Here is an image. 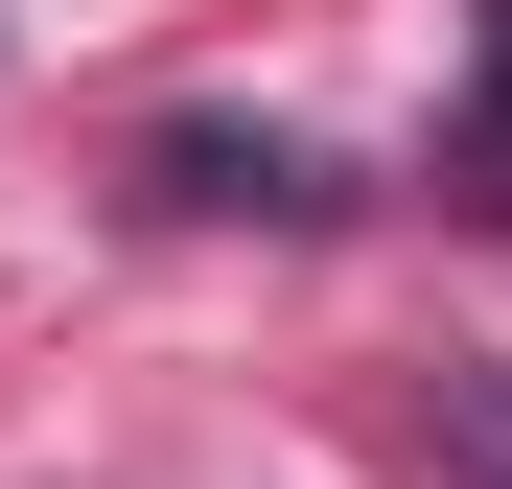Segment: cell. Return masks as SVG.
I'll use <instances>...</instances> for the list:
<instances>
[{"mask_svg":"<svg viewBox=\"0 0 512 489\" xmlns=\"http://www.w3.org/2000/svg\"><path fill=\"white\" fill-rule=\"evenodd\" d=\"M140 187H163V210H326V163H303V140H233V117H163Z\"/></svg>","mask_w":512,"mask_h":489,"instance_id":"obj_1","label":"cell"},{"mask_svg":"<svg viewBox=\"0 0 512 489\" xmlns=\"http://www.w3.org/2000/svg\"><path fill=\"white\" fill-rule=\"evenodd\" d=\"M419 466H466V489H512V396H489V373H443V396H419Z\"/></svg>","mask_w":512,"mask_h":489,"instance_id":"obj_2","label":"cell"},{"mask_svg":"<svg viewBox=\"0 0 512 489\" xmlns=\"http://www.w3.org/2000/svg\"><path fill=\"white\" fill-rule=\"evenodd\" d=\"M466 47H489V117H466V187L512 210V0H466Z\"/></svg>","mask_w":512,"mask_h":489,"instance_id":"obj_3","label":"cell"}]
</instances>
